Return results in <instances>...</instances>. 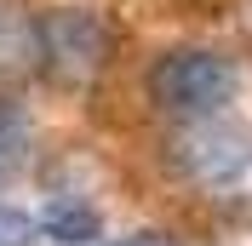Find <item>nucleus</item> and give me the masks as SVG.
Segmentation results:
<instances>
[{"label": "nucleus", "instance_id": "obj_3", "mask_svg": "<svg viewBox=\"0 0 252 246\" xmlns=\"http://www.w3.org/2000/svg\"><path fill=\"white\" fill-rule=\"evenodd\" d=\"M166 160H172L184 178H195V184H223V178H235L252 160V138L241 126H223L218 115H201V121H189L184 132L166 143Z\"/></svg>", "mask_w": 252, "mask_h": 246}, {"label": "nucleus", "instance_id": "obj_2", "mask_svg": "<svg viewBox=\"0 0 252 246\" xmlns=\"http://www.w3.org/2000/svg\"><path fill=\"white\" fill-rule=\"evenodd\" d=\"M149 103L160 115H178V121H201V115H218L229 97H235L241 75L235 63L212 46H184V52H160L149 63Z\"/></svg>", "mask_w": 252, "mask_h": 246}, {"label": "nucleus", "instance_id": "obj_9", "mask_svg": "<svg viewBox=\"0 0 252 246\" xmlns=\"http://www.w3.org/2000/svg\"><path fill=\"white\" fill-rule=\"evenodd\" d=\"M247 23H252V6H247Z\"/></svg>", "mask_w": 252, "mask_h": 246}, {"label": "nucleus", "instance_id": "obj_6", "mask_svg": "<svg viewBox=\"0 0 252 246\" xmlns=\"http://www.w3.org/2000/svg\"><path fill=\"white\" fill-rule=\"evenodd\" d=\"M23 149H29V115L12 103H0V178L23 160Z\"/></svg>", "mask_w": 252, "mask_h": 246}, {"label": "nucleus", "instance_id": "obj_7", "mask_svg": "<svg viewBox=\"0 0 252 246\" xmlns=\"http://www.w3.org/2000/svg\"><path fill=\"white\" fill-rule=\"evenodd\" d=\"M34 217L29 212H12V206H0V246H29L34 241Z\"/></svg>", "mask_w": 252, "mask_h": 246}, {"label": "nucleus", "instance_id": "obj_4", "mask_svg": "<svg viewBox=\"0 0 252 246\" xmlns=\"http://www.w3.org/2000/svg\"><path fill=\"white\" fill-rule=\"evenodd\" d=\"M34 75V17L17 0H0V80Z\"/></svg>", "mask_w": 252, "mask_h": 246}, {"label": "nucleus", "instance_id": "obj_8", "mask_svg": "<svg viewBox=\"0 0 252 246\" xmlns=\"http://www.w3.org/2000/svg\"><path fill=\"white\" fill-rule=\"evenodd\" d=\"M115 246H178L172 235H132V241H115Z\"/></svg>", "mask_w": 252, "mask_h": 246}, {"label": "nucleus", "instance_id": "obj_1", "mask_svg": "<svg viewBox=\"0 0 252 246\" xmlns=\"http://www.w3.org/2000/svg\"><path fill=\"white\" fill-rule=\"evenodd\" d=\"M115 58L109 23L86 6H52L34 17V75H46L63 92H86Z\"/></svg>", "mask_w": 252, "mask_h": 246}, {"label": "nucleus", "instance_id": "obj_5", "mask_svg": "<svg viewBox=\"0 0 252 246\" xmlns=\"http://www.w3.org/2000/svg\"><path fill=\"white\" fill-rule=\"evenodd\" d=\"M34 229L52 235V241H92L97 235V212L92 206H75V200H58V206H46V217Z\"/></svg>", "mask_w": 252, "mask_h": 246}]
</instances>
